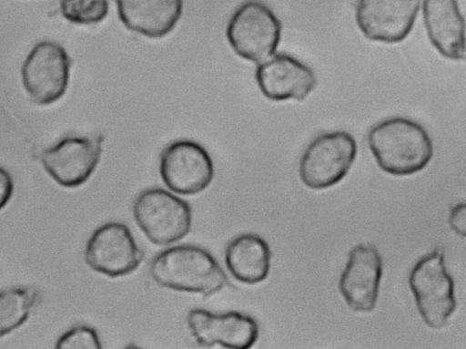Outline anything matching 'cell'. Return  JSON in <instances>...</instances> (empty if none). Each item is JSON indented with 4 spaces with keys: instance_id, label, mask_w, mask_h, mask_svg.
<instances>
[{
    "instance_id": "cell-1",
    "label": "cell",
    "mask_w": 466,
    "mask_h": 349,
    "mask_svg": "<svg viewBox=\"0 0 466 349\" xmlns=\"http://www.w3.org/2000/svg\"><path fill=\"white\" fill-rule=\"evenodd\" d=\"M368 145L379 167L394 176H408L423 169L433 155L427 130L418 122L393 117L374 125Z\"/></svg>"
},
{
    "instance_id": "cell-2",
    "label": "cell",
    "mask_w": 466,
    "mask_h": 349,
    "mask_svg": "<svg viewBox=\"0 0 466 349\" xmlns=\"http://www.w3.org/2000/svg\"><path fill=\"white\" fill-rule=\"evenodd\" d=\"M149 273L159 286L209 296L228 282L217 260L204 248L183 244L167 248L152 259Z\"/></svg>"
},
{
    "instance_id": "cell-3",
    "label": "cell",
    "mask_w": 466,
    "mask_h": 349,
    "mask_svg": "<svg viewBox=\"0 0 466 349\" xmlns=\"http://www.w3.org/2000/svg\"><path fill=\"white\" fill-rule=\"evenodd\" d=\"M410 288L425 323L441 329L456 308L454 283L444 264L441 249L420 259L409 277Z\"/></svg>"
},
{
    "instance_id": "cell-4",
    "label": "cell",
    "mask_w": 466,
    "mask_h": 349,
    "mask_svg": "<svg viewBox=\"0 0 466 349\" xmlns=\"http://www.w3.org/2000/svg\"><path fill=\"white\" fill-rule=\"evenodd\" d=\"M133 216L145 236L157 245L180 241L192 224L188 203L160 188H150L138 194L133 204Z\"/></svg>"
},
{
    "instance_id": "cell-5",
    "label": "cell",
    "mask_w": 466,
    "mask_h": 349,
    "mask_svg": "<svg viewBox=\"0 0 466 349\" xmlns=\"http://www.w3.org/2000/svg\"><path fill=\"white\" fill-rule=\"evenodd\" d=\"M281 36V24L265 4L248 1L231 16L227 37L240 57L260 63L276 51Z\"/></svg>"
},
{
    "instance_id": "cell-6",
    "label": "cell",
    "mask_w": 466,
    "mask_h": 349,
    "mask_svg": "<svg viewBox=\"0 0 466 349\" xmlns=\"http://www.w3.org/2000/svg\"><path fill=\"white\" fill-rule=\"evenodd\" d=\"M356 155L357 143L350 133L339 130L321 134L304 150L299 178L310 189L329 188L347 175Z\"/></svg>"
},
{
    "instance_id": "cell-7",
    "label": "cell",
    "mask_w": 466,
    "mask_h": 349,
    "mask_svg": "<svg viewBox=\"0 0 466 349\" xmlns=\"http://www.w3.org/2000/svg\"><path fill=\"white\" fill-rule=\"evenodd\" d=\"M71 60L65 48L52 41L36 44L22 66V81L31 99L49 105L66 92Z\"/></svg>"
},
{
    "instance_id": "cell-8",
    "label": "cell",
    "mask_w": 466,
    "mask_h": 349,
    "mask_svg": "<svg viewBox=\"0 0 466 349\" xmlns=\"http://www.w3.org/2000/svg\"><path fill=\"white\" fill-rule=\"evenodd\" d=\"M144 254L129 228L111 221L98 227L87 241L85 261L95 272L111 278L127 275L141 263Z\"/></svg>"
},
{
    "instance_id": "cell-9",
    "label": "cell",
    "mask_w": 466,
    "mask_h": 349,
    "mask_svg": "<svg viewBox=\"0 0 466 349\" xmlns=\"http://www.w3.org/2000/svg\"><path fill=\"white\" fill-rule=\"evenodd\" d=\"M159 173L169 190L181 195H195L211 183L214 165L200 144L182 139L172 142L163 150Z\"/></svg>"
},
{
    "instance_id": "cell-10",
    "label": "cell",
    "mask_w": 466,
    "mask_h": 349,
    "mask_svg": "<svg viewBox=\"0 0 466 349\" xmlns=\"http://www.w3.org/2000/svg\"><path fill=\"white\" fill-rule=\"evenodd\" d=\"M355 9L357 25L369 39L399 43L410 33L420 0H348Z\"/></svg>"
},
{
    "instance_id": "cell-11",
    "label": "cell",
    "mask_w": 466,
    "mask_h": 349,
    "mask_svg": "<svg viewBox=\"0 0 466 349\" xmlns=\"http://www.w3.org/2000/svg\"><path fill=\"white\" fill-rule=\"evenodd\" d=\"M103 139L95 137H66L40 156L46 171L61 186L84 184L96 169L101 157Z\"/></svg>"
},
{
    "instance_id": "cell-12",
    "label": "cell",
    "mask_w": 466,
    "mask_h": 349,
    "mask_svg": "<svg viewBox=\"0 0 466 349\" xmlns=\"http://www.w3.org/2000/svg\"><path fill=\"white\" fill-rule=\"evenodd\" d=\"M187 326L201 346L218 344L226 348L248 349L258 337V325L250 316L236 311L214 313L195 308L187 316Z\"/></svg>"
},
{
    "instance_id": "cell-13",
    "label": "cell",
    "mask_w": 466,
    "mask_h": 349,
    "mask_svg": "<svg viewBox=\"0 0 466 349\" xmlns=\"http://www.w3.org/2000/svg\"><path fill=\"white\" fill-rule=\"evenodd\" d=\"M382 275V260L372 243H360L350 251L339 289L347 304L357 312L374 309Z\"/></svg>"
},
{
    "instance_id": "cell-14",
    "label": "cell",
    "mask_w": 466,
    "mask_h": 349,
    "mask_svg": "<svg viewBox=\"0 0 466 349\" xmlns=\"http://www.w3.org/2000/svg\"><path fill=\"white\" fill-rule=\"evenodd\" d=\"M255 77L262 94L274 101L303 100L317 84L314 72L288 54H277L260 62Z\"/></svg>"
},
{
    "instance_id": "cell-15",
    "label": "cell",
    "mask_w": 466,
    "mask_h": 349,
    "mask_svg": "<svg viewBox=\"0 0 466 349\" xmlns=\"http://www.w3.org/2000/svg\"><path fill=\"white\" fill-rule=\"evenodd\" d=\"M422 11L428 37L436 50L451 60L464 59V19L457 0H423Z\"/></svg>"
},
{
    "instance_id": "cell-16",
    "label": "cell",
    "mask_w": 466,
    "mask_h": 349,
    "mask_svg": "<svg viewBox=\"0 0 466 349\" xmlns=\"http://www.w3.org/2000/svg\"><path fill=\"white\" fill-rule=\"evenodd\" d=\"M119 19L131 31L150 38L170 33L179 20L182 0H116Z\"/></svg>"
},
{
    "instance_id": "cell-17",
    "label": "cell",
    "mask_w": 466,
    "mask_h": 349,
    "mask_svg": "<svg viewBox=\"0 0 466 349\" xmlns=\"http://www.w3.org/2000/svg\"><path fill=\"white\" fill-rule=\"evenodd\" d=\"M271 251L267 241L254 233H244L229 241L225 250V264L238 282L256 284L263 282L270 269Z\"/></svg>"
},
{
    "instance_id": "cell-18",
    "label": "cell",
    "mask_w": 466,
    "mask_h": 349,
    "mask_svg": "<svg viewBox=\"0 0 466 349\" xmlns=\"http://www.w3.org/2000/svg\"><path fill=\"white\" fill-rule=\"evenodd\" d=\"M39 300L32 287H17L0 292V337L21 326Z\"/></svg>"
},
{
    "instance_id": "cell-19",
    "label": "cell",
    "mask_w": 466,
    "mask_h": 349,
    "mask_svg": "<svg viewBox=\"0 0 466 349\" xmlns=\"http://www.w3.org/2000/svg\"><path fill=\"white\" fill-rule=\"evenodd\" d=\"M62 15L74 24L89 25L101 22L108 13L107 0H61Z\"/></svg>"
},
{
    "instance_id": "cell-20",
    "label": "cell",
    "mask_w": 466,
    "mask_h": 349,
    "mask_svg": "<svg viewBox=\"0 0 466 349\" xmlns=\"http://www.w3.org/2000/svg\"><path fill=\"white\" fill-rule=\"evenodd\" d=\"M96 330L87 325H76L63 334L56 344L59 349H100Z\"/></svg>"
},
{
    "instance_id": "cell-21",
    "label": "cell",
    "mask_w": 466,
    "mask_h": 349,
    "mask_svg": "<svg viewBox=\"0 0 466 349\" xmlns=\"http://www.w3.org/2000/svg\"><path fill=\"white\" fill-rule=\"evenodd\" d=\"M451 228L459 235L464 237L466 232V207L465 203L453 206L449 215Z\"/></svg>"
},
{
    "instance_id": "cell-22",
    "label": "cell",
    "mask_w": 466,
    "mask_h": 349,
    "mask_svg": "<svg viewBox=\"0 0 466 349\" xmlns=\"http://www.w3.org/2000/svg\"><path fill=\"white\" fill-rule=\"evenodd\" d=\"M13 192V179L7 170L0 167V210L9 202Z\"/></svg>"
}]
</instances>
